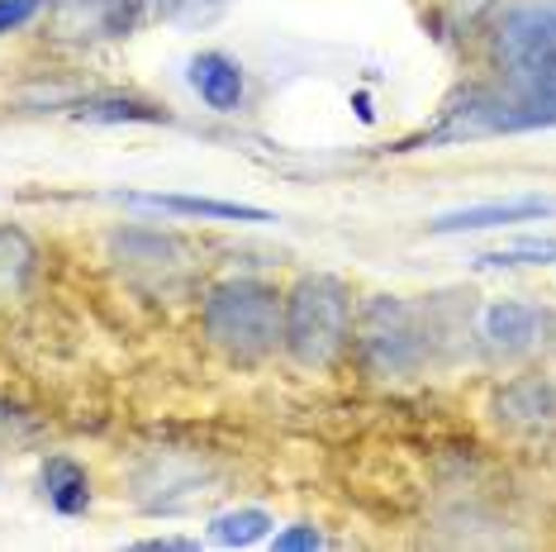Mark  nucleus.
Wrapping results in <instances>:
<instances>
[{"instance_id":"nucleus-1","label":"nucleus","mask_w":556,"mask_h":552,"mask_svg":"<svg viewBox=\"0 0 556 552\" xmlns=\"http://www.w3.org/2000/svg\"><path fill=\"white\" fill-rule=\"evenodd\" d=\"M352 353L376 381H414L438 357L433 310L404 296H371L352 319Z\"/></svg>"},{"instance_id":"nucleus-2","label":"nucleus","mask_w":556,"mask_h":552,"mask_svg":"<svg viewBox=\"0 0 556 552\" xmlns=\"http://www.w3.org/2000/svg\"><path fill=\"white\" fill-rule=\"evenodd\" d=\"M352 319H357L352 286L333 272H309L286 291L281 348L300 367L328 372L352 348Z\"/></svg>"},{"instance_id":"nucleus-3","label":"nucleus","mask_w":556,"mask_h":552,"mask_svg":"<svg viewBox=\"0 0 556 552\" xmlns=\"http://www.w3.org/2000/svg\"><path fill=\"white\" fill-rule=\"evenodd\" d=\"M281 310L286 296L257 276L219 281L200 305V329L210 348H219L238 367H257L281 348Z\"/></svg>"},{"instance_id":"nucleus-4","label":"nucleus","mask_w":556,"mask_h":552,"mask_svg":"<svg viewBox=\"0 0 556 552\" xmlns=\"http://www.w3.org/2000/svg\"><path fill=\"white\" fill-rule=\"evenodd\" d=\"M490 62L500 81L523 91H556V0H523L490 29Z\"/></svg>"},{"instance_id":"nucleus-5","label":"nucleus","mask_w":556,"mask_h":552,"mask_svg":"<svg viewBox=\"0 0 556 552\" xmlns=\"http://www.w3.org/2000/svg\"><path fill=\"white\" fill-rule=\"evenodd\" d=\"M143 24L138 0H48L43 34L62 48H91L105 39H124Z\"/></svg>"},{"instance_id":"nucleus-6","label":"nucleus","mask_w":556,"mask_h":552,"mask_svg":"<svg viewBox=\"0 0 556 552\" xmlns=\"http://www.w3.org/2000/svg\"><path fill=\"white\" fill-rule=\"evenodd\" d=\"M490 410H495L500 429L518 438L556 434V376H514L509 386L495 391Z\"/></svg>"},{"instance_id":"nucleus-7","label":"nucleus","mask_w":556,"mask_h":552,"mask_svg":"<svg viewBox=\"0 0 556 552\" xmlns=\"http://www.w3.org/2000/svg\"><path fill=\"white\" fill-rule=\"evenodd\" d=\"M547 338V315L528 300H495L480 310V343L495 357H528Z\"/></svg>"},{"instance_id":"nucleus-8","label":"nucleus","mask_w":556,"mask_h":552,"mask_svg":"<svg viewBox=\"0 0 556 552\" xmlns=\"http://www.w3.org/2000/svg\"><path fill=\"white\" fill-rule=\"evenodd\" d=\"M556 215V196H509V200H480L466 210H447V215L428 219V234H480V229H514L528 219Z\"/></svg>"},{"instance_id":"nucleus-9","label":"nucleus","mask_w":556,"mask_h":552,"mask_svg":"<svg viewBox=\"0 0 556 552\" xmlns=\"http://www.w3.org/2000/svg\"><path fill=\"white\" fill-rule=\"evenodd\" d=\"M186 77H191V91L205 100L210 110H219V115H233V110L243 105L248 77H243V67H238L229 53H219V48L195 53L191 67H186Z\"/></svg>"},{"instance_id":"nucleus-10","label":"nucleus","mask_w":556,"mask_h":552,"mask_svg":"<svg viewBox=\"0 0 556 552\" xmlns=\"http://www.w3.org/2000/svg\"><path fill=\"white\" fill-rule=\"evenodd\" d=\"M34 276H39V248H34V238L15 229V224H0V315L24 305V296L34 291Z\"/></svg>"},{"instance_id":"nucleus-11","label":"nucleus","mask_w":556,"mask_h":552,"mask_svg":"<svg viewBox=\"0 0 556 552\" xmlns=\"http://www.w3.org/2000/svg\"><path fill=\"white\" fill-rule=\"evenodd\" d=\"M129 205L167 210V215H195V219H224V224H271V210L238 205V200H210V196H124Z\"/></svg>"},{"instance_id":"nucleus-12","label":"nucleus","mask_w":556,"mask_h":552,"mask_svg":"<svg viewBox=\"0 0 556 552\" xmlns=\"http://www.w3.org/2000/svg\"><path fill=\"white\" fill-rule=\"evenodd\" d=\"M39 481H43V495H48V505H53L58 514H86L91 510V476H86L81 462H72V457H48L43 462V472H39Z\"/></svg>"},{"instance_id":"nucleus-13","label":"nucleus","mask_w":556,"mask_h":552,"mask_svg":"<svg viewBox=\"0 0 556 552\" xmlns=\"http://www.w3.org/2000/svg\"><path fill=\"white\" fill-rule=\"evenodd\" d=\"M267 534H271V514L257 510V505L229 510V514H219V519L210 524V538L214 543H224V548H252V543H262Z\"/></svg>"},{"instance_id":"nucleus-14","label":"nucleus","mask_w":556,"mask_h":552,"mask_svg":"<svg viewBox=\"0 0 556 552\" xmlns=\"http://www.w3.org/2000/svg\"><path fill=\"white\" fill-rule=\"evenodd\" d=\"M547 262H556V238H523V243L480 253L476 267H547Z\"/></svg>"},{"instance_id":"nucleus-15","label":"nucleus","mask_w":556,"mask_h":552,"mask_svg":"<svg viewBox=\"0 0 556 552\" xmlns=\"http://www.w3.org/2000/svg\"><path fill=\"white\" fill-rule=\"evenodd\" d=\"M81 120H143V124H172V115H167V110H157L153 100H129V96L86 100Z\"/></svg>"},{"instance_id":"nucleus-16","label":"nucleus","mask_w":556,"mask_h":552,"mask_svg":"<svg viewBox=\"0 0 556 552\" xmlns=\"http://www.w3.org/2000/svg\"><path fill=\"white\" fill-rule=\"evenodd\" d=\"M43 10V0H0V34H15L24 29L34 15Z\"/></svg>"},{"instance_id":"nucleus-17","label":"nucleus","mask_w":556,"mask_h":552,"mask_svg":"<svg viewBox=\"0 0 556 552\" xmlns=\"http://www.w3.org/2000/svg\"><path fill=\"white\" fill-rule=\"evenodd\" d=\"M328 538L319 534V524H295V529L276 534V552H300V548H324Z\"/></svg>"},{"instance_id":"nucleus-18","label":"nucleus","mask_w":556,"mask_h":552,"mask_svg":"<svg viewBox=\"0 0 556 552\" xmlns=\"http://www.w3.org/2000/svg\"><path fill=\"white\" fill-rule=\"evenodd\" d=\"M138 552H195L200 543L195 538H176V534H167V538H148V543H134Z\"/></svg>"},{"instance_id":"nucleus-19","label":"nucleus","mask_w":556,"mask_h":552,"mask_svg":"<svg viewBox=\"0 0 556 552\" xmlns=\"http://www.w3.org/2000/svg\"><path fill=\"white\" fill-rule=\"evenodd\" d=\"M138 5H143V20H162V15H181L195 0H138Z\"/></svg>"}]
</instances>
